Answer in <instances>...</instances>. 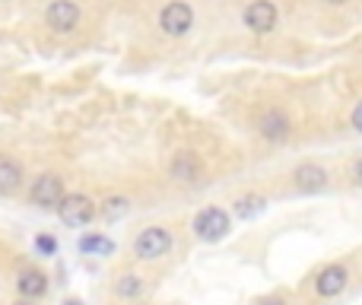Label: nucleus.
Masks as SVG:
<instances>
[{
    "instance_id": "obj_1",
    "label": "nucleus",
    "mask_w": 362,
    "mask_h": 305,
    "mask_svg": "<svg viewBox=\"0 0 362 305\" xmlns=\"http://www.w3.org/2000/svg\"><path fill=\"white\" fill-rule=\"evenodd\" d=\"M194 232L204 242H219V238L229 232V217H226L219 207H206L197 219H194Z\"/></svg>"
},
{
    "instance_id": "obj_2",
    "label": "nucleus",
    "mask_w": 362,
    "mask_h": 305,
    "mask_svg": "<svg viewBox=\"0 0 362 305\" xmlns=\"http://www.w3.org/2000/svg\"><path fill=\"white\" fill-rule=\"evenodd\" d=\"M172 248V236L165 229H159V226H150V229H144L137 236V242H134V251H137V258H163L165 251Z\"/></svg>"
},
{
    "instance_id": "obj_3",
    "label": "nucleus",
    "mask_w": 362,
    "mask_h": 305,
    "mask_svg": "<svg viewBox=\"0 0 362 305\" xmlns=\"http://www.w3.org/2000/svg\"><path fill=\"white\" fill-rule=\"evenodd\" d=\"M57 217H61L67 226H86L89 219L95 217V207H93V200L83 197V194H70V197L61 200Z\"/></svg>"
},
{
    "instance_id": "obj_4",
    "label": "nucleus",
    "mask_w": 362,
    "mask_h": 305,
    "mask_svg": "<svg viewBox=\"0 0 362 305\" xmlns=\"http://www.w3.org/2000/svg\"><path fill=\"white\" fill-rule=\"evenodd\" d=\"M32 204L35 207H61L64 200V185L57 175H42V178L32 185Z\"/></svg>"
},
{
    "instance_id": "obj_5",
    "label": "nucleus",
    "mask_w": 362,
    "mask_h": 305,
    "mask_svg": "<svg viewBox=\"0 0 362 305\" xmlns=\"http://www.w3.org/2000/svg\"><path fill=\"white\" fill-rule=\"evenodd\" d=\"M159 25H163V32H169V35H185V32L194 25L191 6L187 4H169L163 10V16H159Z\"/></svg>"
},
{
    "instance_id": "obj_6",
    "label": "nucleus",
    "mask_w": 362,
    "mask_h": 305,
    "mask_svg": "<svg viewBox=\"0 0 362 305\" xmlns=\"http://www.w3.org/2000/svg\"><path fill=\"white\" fill-rule=\"evenodd\" d=\"M76 23H80V6L74 0H54L48 6V25L54 32H70L76 29Z\"/></svg>"
},
{
    "instance_id": "obj_7",
    "label": "nucleus",
    "mask_w": 362,
    "mask_h": 305,
    "mask_svg": "<svg viewBox=\"0 0 362 305\" xmlns=\"http://www.w3.org/2000/svg\"><path fill=\"white\" fill-rule=\"evenodd\" d=\"M245 23L255 32H270L276 25V6L270 0H255V4L245 10Z\"/></svg>"
},
{
    "instance_id": "obj_8",
    "label": "nucleus",
    "mask_w": 362,
    "mask_h": 305,
    "mask_svg": "<svg viewBox=\"0 0 362 305\" xmlns=\"http://www.w3.org/2000/svg\"><path fill=\"white\" fill-rule=\"evenodd\" d=\"M346 280H350V277H346V267H340V264H331V267H325L318 274V283H315V287H318L321 296H327V299H331V296L344 293Z\"/></svg>"
},
{
    "instance_id": "obj_9",
    "label": "nucleus",
    "mask_w": 362,
    "mask_h": 305,
    "mask_svg": "<svg viewBox=\"0 0 362 305\" xmlns=\"http://www.w3.org/2000/svg\"><path fill=\"white\" fill-rule=\"evenodd\" d=\"M296 185H299V191H305V194H318V191H325L327 188V172L321 166H299L296 168Z\"/></svg>"
},
{
    "instance_id": "obj_10",
    "label": "nucleus",
    "mask_w": 362,
    "mask_h": 305,
    "mask_svg": "<svg viewBox=\"0 0 362 305\" xmlns=\"http://www.w3.org/2000/svg\"><path fill=\"white\" fill-rule=\"evenodd\" d=\"M261 134H264L267 140H274V144L286 140V134H289L286 115H283V112H267V115L261 118Z\"/></svg>"
},
{
    "instance_id": "obj_11",
    "label": "nucleus",
    "mask_w": 362,
    "mask_h": 305,
    "mask_svg": "<svg viewBox=\"0 0 362 305\" xmlns=\"http://www.w3.org/2000/svg\"><path fill=\"white\" fill-rule=\"evenodd\" d=\"M19 293L29 296V299H35V296H42L45 289H48V280H45V274H38V270H23L16 280Z\"/></svg>"
},
{
    "instance_id": "obj_12",
    "label": "nucleus",
    "mask_w": 362,
    "mask_h": 305,
    "mask_svg": "<svg viewBox=\"0 0 362 305\" xmlns=\"http://www.w3.org/2000/svg\"><path fill=\"white\" fill-rule=\"evenodd\" d=\"M19 178H23V168L13 159H0V194H13L19 188Z\"/></svg>"
},
{
    "instance_id": "obj_13",
    "label": "nucleus",
    "mask_w": 362,
    "mask_h": 305,
    "mask_svg": "<svg viewBox=\"0 0 362 305\" xmlns=\"http://www.w3.org/2000/svg\"><path fill=\"white\" fill-rule=\"evenodd\" d=\"M172 175L181 178V181H194L200 175V162L194 159L191 153H178L175 162H172Z\"/></svg>"
},
{
    "instance_id": "obj_14",
    "label": "nucleus",
    "mask_w": 362,
    "mask_h": 305,
    "mask_svg": "<svg viewBox=\"0 0 362 305\" xmlns=\"http://www.w3.org/2000/svg\"><path fill=\"white\" fill-rule=\"evenodd\" d=\"M80 251H86V255H112L115 251V242L105 236H83L80 238Z\"/></svg>"
},
{
    "instance_id": "obj_15",
    "label": "nucleus",
    "mask_w": 362,
    "mask_h": 305,
    "mask_svg": "<svg viewBox=\"0 0 362 305\" xmlns=\"http://www.w3.org/2000/svg\"><path fill=\"white\" fill-rule=\"evenodd\" d=\"M264 210V197H242L235 204V213L242 219H251V217H257V213Z\"/></svg>"
},
{
    "instance_id": "obj_16",
    "label": "nucleus",
    "mask_w": 362,
    "mask_h": 305,
    "mask_svg": "<svg viewBox=\"0 0 362 305\" xmlns=\"http://www.w3.org/2000/svg\"><path fill=\"white\" fill-rule=\"evenodd\" d=\"M124 210H127V200L124 197H112V200H105V207H102V213H105L108 219H118Z\"/></svg>"
},
{
    "instance_id": "obj_17",
    "label": "nucleus",
    "mask_w": 362,
    "mask_h": 305,
    "mask_svg": "<svg viewBox=\"0 0 362 305\" xmlns=\"http://www.w3.org/2000/svg\"><path fill=\"white\" fill-rule=\"evenodd\" d=\"M140 293V277H124V280L118 283V296H127V299H131V296H137Z\"/></svg>"
},
{
    "instance_id": "obj_18",
    "label": "nucleus",
    "mask_w": 362,
    "mask_h": 305,
    "mask_svg": "<svg viewBox=\"0 0 362 305\" xmlns=\"http://www.w3.org/2000/svg\"><path fill=\"white\" fill-rule=\"evenodd\" d=\"M35 248L42 251V255H54V251H57V242H54L51 236H38V238H35Z\"/></svg>"
},
{
    "instance_id": "obj_19",
    "label": "nucleus",
    "mask_w": 362,
    "mask_h": 305,
    "mask_svg": "<svg viewBox=\"0 0 362 305\" xmlns=\"http://www.w3.org/2000/svg\"><path fill=\"white\" fill-rule=\"evenodd\" d=\"M353 127H356V131L362 134V102L356 105V112H353Z\"/></svg>"
},
{
    "instance_id": "obj_20",
    "label": "nucleus",
    "mask_w": 362,
    "mask_h": 305,
    "mask_svg": "<svg viewBox=\"0 0 362 305\" xmlns=\"http://www.w3.org/2000/svg\"><path fill=\"white\" fill-rule=\"evenodd\" d=\"M356 185H362V159L356 162Z\"/></svg>"
},
{
    "instance_id": "obj_21",
    "label": "nucleus",
    "mask_w": 362,
    "mask_h": 305,
    "mask_svg": "<svg viewBox=\"0 0 362 305\" xmlns=\"http://www.w3.org/2000/svg\"><path fill=\"white\" fill-rule=\"evenodd\" d=\"M261 305H283V299H264Z\"/></svg>"
},
{
    "instance_id": "obj_22",
    "label": "nucleus",
    "mask_w": 362,
    "mask_h": 305,
    "mask_svg": "<svg viewBox=\"0 0 362 305\" xmlns=\"http://www.w3.org/2000/svg\"><path fill=\"white\" fill-rule=\"evenodd\" d=\"M327 4H346V0H327Z\"/></svg>"
},
{
    "instance_id": "obj_23",
    "label": "nucleus",
    "mask_w": 362,
    "mask_h": 305,
    "mask_svg": "<svg viewBox=\"0 0 362 305\" xmlns=\"http://www.w3.org/2000/svg\"><path fill=\"white\" fill-rule=\"evenodd\" d=\"M16 305H29V302H16Z\"/></svg>"
}]
</instances>
